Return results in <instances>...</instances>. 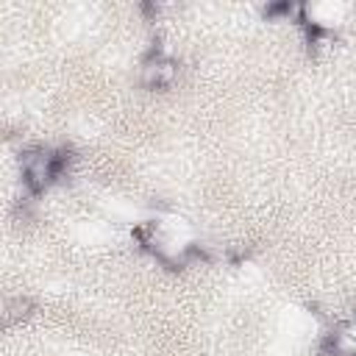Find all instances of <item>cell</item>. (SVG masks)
<instances>
[{
    "instance_id": "6da1fadb",
    "label": "cell",
    "mask_w": 356,
    "mask_h": 356,
    "mask_svg": "<svg viewBox=\"0 0 356 356\" xmlns=\"http://www.w3.org/2000/svg\"><path fill=\"white\" fill-rule=\"evenodd\" d=\"M67 167V153L64 150H28L22 156V178L31 192L47 189Z\"/></svg>"
},
{
    "instance_id": "7a4b0ae2",
    "label": "cell",
    "mask_w": 356,
    "mask_h": 356,
    "mask_svg": "<svg viewBox=\"0 0 356 356\" xmlns=\"http://www.w3.org/2000/svg\"><path fill=\"white\" fill-rule=\"evenodd\" d=\"M175 75H178L175 61L167 58V56H161V53L150 56V58L142 64V83L150 86V89H167V86H172Z\"/></svg>"
}]
</instances>
